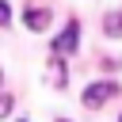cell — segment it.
<instances>
[{"instance_id":"cell-1","label":"cell","mask_w":122,"mask_h":122,"mask_svg":"<svg viewBox=\"0 0 122 122\" xmlns=\"http://www.w3.org/2000/svg\"><path fill=\"white\" fill-rule=\"evenodd\" d=\"M118 92H122V88H118L114 80H95V84H88V88H84V95H80V99H84V107H103V103H107V99H114Z\"/></svg>"},{"instance_id":"cell-2","label":"cell","mask_w":122,"mask_h":122,"mask_svg":"<svg viewBox=\"0 0 122 122\" xmlns=\"http://www.w3.org/2000/svg\"><path fill=\"white\" fill-rule=\"evenodd\" d=\"M76 46H80V23H76V19H69V23H65V30L53 38V53H57V57H65V53H72Z\"/></svg>"},{"instance_id":"cell-3","label":"cell","mask_w":122,"mask_h":122,"mask_svg":"<svg viewBox=\"0 0 122 122\" xmlns=\"http://www.w3.org/2000/svg\"><path fill=\"white\" fill-rule=\"evenodd\" d=\"M23 27L27 30H46L50 27V8H27L23 11Z\"/></svg>"},{"instance_id":"cell-4","label":"cell","mask_w":122,"mask_h":122,"mask_svg":"<svg viewBox=\"0 0 122 122\" xmlns=\"http://www.w3.org/2000/svg\"><path fill=\"white\" fill-rule=\"evenodd\" d=\"M103 30L111 38H122V11H107L103 15Z\"/></svg>"},{"instance_id":"cell-5","label":"cell","mask_w":122,"mask_h":122,"mask_svg":"<svg viewBox=\"0 0 122 122\" xmlns=\"http://www.w3.org/2000/svg\"><path fill=\"white\" fill-rule=\"evenodd\" d=\"M11 23V8H8V0H0V27H8Z\"/></svg>"},{"instance_id":"cell-6","label":"cell","mask_w":122,"mask_h":122,"mask_svg":"<svg viewBox=\"0 0 122 122\" xmlns=\"http://www.w3.org/2000/svg\"><path fill=\"white\" fill-rule=\"evenodd\" d=\"M8 111H11V95H0V118H8Z\"/></svg>"},{"instance_id":"cell-7","label":"cell","mask_w":122,"mask_h":122,"mask_svg":"<svg viewBox=\"0 0 122 122\" xmlns=\"http://www.w3.org/2000/svg\"><path fill=\"white\" fill-rule=\"evenodd\" d=\"M57 122H69V118H57Z\"/></svg>"},{"instance_id":"cell-8","label":"cell","mask_w":122,"mask_h":122,"mask_svg":"<svg viewBox=\"0 0 122 122\" xmlns=\"http://www.w3.org/2000/svg\"><path fill=\"white\" fill-rule=\"evenodd\" d=\"M118 122H122V118H118Z\"/></svg>"}]
</instances>
